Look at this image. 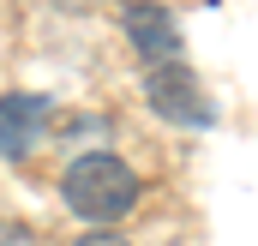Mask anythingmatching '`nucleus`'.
<instances>
[{"label":"nucleus","mask_w":258,"mask_h":246,"mask_svg":"<svg viewBox=\"0 0 258 246\" xmlns=\"http://www.w3.org/2000/svg\"><path fill=\"white\" fill-rule=\"evenodd\" d=\"M144 102H150L168 126H210V120H216V108H210L204 84H198L180 60L150 66V72H144Z\"/></svg>","instance_id":"nucleus-2"},{"label":"nucleus","mask_w":258,"mask_h":246,"mask_svg":"<svg viewBox=\"0 0 258 246\" xmlns=\"http://www.w3.org/2000/svg\"><path fill=\"white\" fill-rule=\"evenodd\" d=\"M48 96H30V90H6L0 96V156L6 162H24L42 138H48Z\"/></svg>","instance_id":"nucleus-4"},{"label":"nucleus","mask_w":258,"mask_h":246,"mask_svg":"<svg viewBox=\"0 0 258 246\" xmlns=\"http://www.w3.org/2000/svg\"><path fill=\"white\" fill-rule=\"evenodd\" d=\"M72 246H132V240H126V234H108V228H102V234H78Z\"/></svg>","instance_id":"nucleus-5"},{"label":"nucleus","mask_w":258,"mask_h":246,"mask_svg":"<svg viewBox=\"0 0 258 246\" xmlns=\"http://www.w3.org/2000/svg\"><path fill=\"white\" fill-rule=\"evenodd\" d=\"M144 198V174L132 168L126 156H108V150H90V156H72L60 168V204L78 222H120L138 210Z\"/></svg>","instance_id":"nucleus-1"},{"label":"nucleus","mask_w":258,"mask_h":246,"mask_svg":"<svg viewBox=\"0 0 258 246\" xmlns=\"http://www.w3.org/2000/svg\"><path fill=\"white\" fill-rule=\"evenodd\" d=\"M120 30H126V42L138 48V60H150V66L180 60V24H174L168 6H156V0H126V6H120Z\"/></svg>","instance_id":"nucleus-3"}]
</instances>
